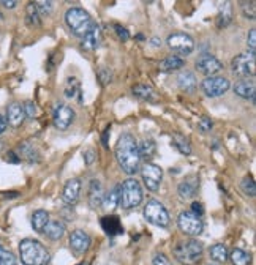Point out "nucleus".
Masks as SVG:
<instances>
[{
  "label": "nucleus",
  "mask_w": 256,
  "mask_h": 265,
  "mask_svg": "<svg viewBox=\"0 0 256 265\" xmlns=\"http://www.w3.org/2000/svg\"><path fill=\"white\" fill-rule=\"evenodd\" d=\"M198 188H199V178L196 176H188L179 183L177 191H179L180 198H182L184 201H188V199H193L194 196H196Z\"/></svg>",
  "instance_id": "obj_15"
},
{
  "label": "nucleus",
  "mask_w": 256,
  "mask_h": 265,
  "mask_svg": "<svg viewBox=\"0 0 256 265\" xmlns=\"http://www.w3.org/2000/svg\"><path fill=\"white\" fill-rule=\"evenodd\" d=\"M65 22L68 29L71 30V33L74 36H84L90 27H92V18L90 14L81 8H70L68 11L65 13Z\"/></svg>",
  "instance_id": "obj_4"
},
{
  "label": "nucleus",
  "mask_w": 256,
  "mask_h": 265,
  "mask_svg": "<svg viewBox=\"0 0 256 265\" xmlns=\"http://www.w3.org/2000/svg\"><path fill=\"white\" fill-rule=\"evenodd\" d=\"M78 265H87V264H84V262H81V264H78Z\"/></svg>",
  "instance_id": "obj_55"
},
{
  "label": "nucleus",
  "mask_w": 256,
  "mask_h": 265,
  "mask_svg": "<svg viewBox=\"0 0 256 265\" xmlns=\"http://www.w3.org/2000/svg\"><path fill=\"white\" fill-rule=\"evenodd\" d=\"M142 202V188L139 185V181L134 178H128L122 181V185L119 186V206L130 210L138 207Z\"/></svg>",
  "instance_id": "obj_3"
},
{
  "label": "nucleus",
  "mask_w": 256,
  "mask_h": 265,
  "mask_svg": "<svg viewBox=\"0 0 256 265\" xmlns=\"http://www.w3.org/2000/svg\"><path fill=\"white\" fill-rule=\"evenodd\" d=\"M32 227L36 232H43L46 224L49 223V213L46 210H36L35 213L32 215Z\"/></svg>",
  "instance_id": "obj_27"
},
{
  "label": "nucleus",
  "mask_w": 256,
  "mask_h": 265,
  "mask_svg": "<svg viewBox=\"0 0 256 265\" xmlns=\"http://www.w3.org/2000/svg\"><path fill=\"white\" fill-rule=\"evenodd\" d=\"M36 5V10H38L40 16H46V14H51L52 11V2H35Z\"/></svg>",
  "instance_id": "obj_39"
},
{
  "label": "nucleus",
  "mask_w": 256,
  "mask_h": 265,
  "mask_svg": "<svg viewBox=\"0 0 256 265\" xmlns=\"http://www.w3.org/2000/svg\"><path fill=\"white\" fill-rule=\"evenodd\" d=\"M101 227H103V231L106 232L108 236H111V237L119 236V234L124 232L122 224H120L117 216H104L101 219Z\"/></svg>",
  "instance_id": "obj_23"
},
{
  "label": "nucleus",
  "mask_w": 256,
  "mask_h": 265,
  "mask_svg": "<svg viewBox=\"0 0 256 265\" xmlns=\"http://www.w3.org/2000/svg\"><path fill=\"white\" fill-rule=\"evenodd\" d=\"M201 87L209 98H217L228 92L231 82L226 78H222V76H210V78H206L202 81Z\"/></svg>",
  "instance_id": "obj_9"
},
{
  "label": "nucleus",
  "mask_w": 256,
  "mask_h": 265,
  "mask_svg": "<svg viewBox=\"0 0 256 265\" xmlns=\"http://www.w3.org/2000/svg\"><path fill=\"white\" fill-rule=\"evenodd\" d=\"M177 226L188 237H196L204 229V223L201 221V218L192 211H182L177 218Z\"/></svg>",
  "instance_id": "obj_8"
},
{
  "label": "nucleus",
  "mask_w": 256,
  "mask_h": 265,
  "mask_svg": "<svg viewBox=\"0 0 256 265\" xmlns=\"http://www.w3.org/2000/svg\"><path fill=\"white\" fill-rule=\"evenodd\" d=\"M192 213H194V215L199 216V218L204 215V207H202L201 202H193V204H192Z\"/></svg>",
  "instance_id": "obj_46"
},
{
  "label": "nucleus",
  "mask_w": 256,
  "mask_h": 265,
  "mask_svg": "<svg viewBox=\"0 0 256 265\" xmlns=\"http://www.w3.org/2000/svg\"><path fill=\"white\" fill-rule=\"evenodd\" d=\"M228 248L222 245V243H217L214 245L212 248H210V257H212L214 261L217 262H224V261H228Z\"/></svg>",
  "instance_id": "obj_33"
},
{
  "label": "nucleus",
  "mask_w": 256,
  "mask_h": 265,
  "mask_svg": "<svg viewBox=\"0 0 256 265\" xmlns=\"http://www.w3.org/2000/svg\"><path fill=\"white\" fill-rule=\"evenodd\" d=\"M0 5H3L5 8H8V10H13L14 6L18 5V2H14V0H2V2H0Z\"/></svg>",
  "instance_id": "obj_49"
},
{
  "label": "nucleus",
  "mask_w": 256,
  "mask_h": 265,
  "mask_svg": "<svg viewBox=\"0 0 256 265\" xmlns=\"http://www.w3.org/2000/svg\"><path fill=\"white\" fill-rule=\"evenodd\" d=\"M3 19V13L2 11H0V21H2Z\"/></svg>",
  "instance_id": "obj_54"
},
{
  "label": "nucleus",
  "mask_w": 256,
  "mask_h": 265,
  "mask_svg": "<svg viewBox=\"0 0 256 265\" xmlns=\"http://www.w3.org/2000/svg\"><path fill=\"white\" fill-rule=\"evenodd\" d=\"M232 73L237 74L239 78H248V76H255L256 73V59L252 52H244L232 59Z\"/></svg>",
  "instance_id": "obj_7"
},
{
  "label": "nucleus",
  "mask_w": 256,
  "mask_h": 265,
  "mask_svg": "<svg viewBox=\"0 0 256 265\" xmlns=\"http://www.w3.org/2000/svg\"><path fill=\"white\" fill-rule=\"evenodd\" d=\"M229 259L232 262V265H250L252 262V257L248 253H245L244 249H232L231 254H229Z\"/></svg>",
  "instance_id": "obj_31"
},
{
  "label": "nucleus",
  "mask_w": 256,
  "mask_h": 265,
  "mask_svg": "<svg viewBox=\"0 0 256 265\" xmlns=\"http://www.w3.org/2000/svg\"><path fill=\"white\" fill-rule=\"evenodd\" d=\"M6 161H10V163H14V164L21 163L19 156H18L16 153H14V151H8V153H6Z\"/></svg>",
  "instance_id": "obj_48"
},
{
  "label": "nucleus",
  "mask_w": 256,
  "mask_h": 265,
  "mask_svg": "<svg viewBox=\"0 0 256 265\" xmlns=\"http://www.w3.org/2000/svg\"><path fill=\"white\" fill-rule=\"evenodd\" d=\"M131 92L134 96H138L139 100H144L149 103H157L160 100V96H158V93L155 92V88L149 84H136L131 88Z\"/></svg>",
  "instance_id": "obj_20"
},
{
  "label": "nucleus",
  "mask_w": 256,
  "mask_h": 265,
  "mask_svg": "<svg viewBox=\"0 0 256 265\" xmlns=\"http://www.w3.org/2000/svg\"><path fill=\"white\" fill-rule=\"evenodd\" d=\"M231 21H232V6L229 2H224L220 5V8H218L217 26L218 27H226L231 24Z\"/></svg>",
  "instance_id": "obj_25"
},
{
  "label": "nucleus",
  "mask_w": 256,
  "mask_h": 265,
  "mask_svg": "<svg viewBox=\"0 0 256 265\" xmlns=\"http://www.w3.org/2000/svg\"><path fill=\"white\" fill-rule=\"evenodd\" d=\"M22 109H24V116L29 118H35L38 114V109H36V104L33 101H26L22 104Z\"/></svg>",
  "instance_id": "obj_38"
},
{
  "label": "nucleus",
  "mask_w": 256,
  "mask_h": 265,
  "mask_svg": "<svg viewBox=\"0 0 256 265\" xmlns=\"http://www.w3.org/2000/svg\"><path fill=\"white\" fill-rule=\"evenodd\" d=\"M103 43V32L101 27L98 24H92L89 32L82 36V49L86 51H95L100 48V44Z\"/></svg>",
  "instance_id": "obj_14"
},
{
  "label": "nucleus",
  "mask_w": 256,
  "mask_h": 265,
  "mask_svg": "<svg viewBox=\"0 0 256 265\" xmlns=\"http://www.w3.org/2000/svg\"><path fill=\"white\" fill-rule=\"evenodd\" d=\"M256 3L255 2H242V13L247 19L250 21H255V16H256Z\"/></svg>",
  "instance_id": "obj_37"
},
{
  "label": "nucleus",
  "mask_w": 256,
  "mask_h": 265,
  "mask_svg": "<svg viewBox=\"0 0 256 265\" xmlns=\"http://www.w3.org/2000/svg\"><path fill=\"white\" fill-rule=\"evenodd\" d=\"M154 265H172V264L164 254H157L154 257Z\"/></svg>",
  "instance_id": "obj_45"
},
{
  "label": "nucleus",
  "mask_w": 256,
  "mask_h": 265,
  "mask_svg": "<svg viewBox=\"0 0 256 265\" xmlns=\"http://www.w3.org/2000/svg\"><path fill=\"white\" fill-rule=\"evenodd\" d=\"M24 109H22V104L19 103H11L6 109V123H10L13 128H18L24 123Z\"/></svg>",
  "instance_id": "obj_19"
},
{
  "label": "nucleus",
  "mask_w": 256,
  "mask_h": 265,
  "mask_svg": "<svg viewBox=\"0 0 256 265\" xmlns=\"http://www.w3.org/2000/svg\"><path fill=\"white\" fill-rule=\"evenodd\" d=\"M3 150V142H0V151Z\"/></svg>",
  "instance_id": "obj_53"
},
{
  "label": "nucleus",
  "mask_w": 256,
  "mask_h": 265,
  "mask_svg": "<svg viewBox=\"0 0 256 265\" xmlns=\"http://www.w3.org/2000/svg\"><path fill=\"white\" fill-rule=\"evenodd\" d=\"M185 65V62L180 57L177 56H169L164 60H161L158 68H160V71H164V73H169V71H176V70H180Z\"/></svg>",
  "instance_id": "obj_26"
},
{
  "label": "nucleus",
  "mask_w": 256,
  "mask_h": 265,
  "mask_svg": "<svg viewBox=\"0 0 256 265\" xmlns=\"http://www.w3.org/2000/svg\"><path fill=\"white\" fill-rule=\"evenodd\" d=\"M95 158H96V153L94 150H87V151H84V161H86V164H92L94 161H95Z\"/></svg>",
  "instance_id": "obj_47"
},
{
  "label": "nucleus",
  "mask_w": 256,
  "mask_h": 265,
  "mask_svg": "<svg viewBox=\"0 0 256 265\" xmlns=\"http://www.w3.org/2000/svg\"><path fill=\"white\" fill-rule=\"evenodd\" d=\"M202 253H204V248L202 243H199L198 240H188L182 241L174 248V256L180 264L185 265H194L201 261Z\"/></svg>",
  "instance_id": "obj_5"
},
{
  "label": "nucleus",
  "mask_w": 256,
  "mask_h": 265,
  "mask_svg": "<svg viewBox=\"0 0 256 265\" xmlns=\"http://www.w3.org/2000/svg\"><path fill=\"white\" fill-rule=\"evenodd\" d=\"M26 19H27V24H30V26H40L41 24V16H40L38 10H36L35 2H30L27 5V8H26Z\"/></svg>",
  "instance_id": "obj_32"
},
{
  "label": "nucleus",
  "mask_w": 256,
  "mask_h": 265,
  "mask_svg": "<svg viewBox=\"0 0 256 265\" xmlns=\"http://www.w3.org/2000/svg\"><path fill=\"white\" fill-rule=\"evenodd\" d=\"M242 189L244 193L248 196V198H255L256 194V186H255V181L250 176H247L244 180H242Z\"/></svg>",
  "instance_id": "obj_36"
},
{
  "label": "nucleus",
  "mask_w": 256,
  "mask_h": 265,
  "mask_svg": "<svg viewBox=\"0 0 256 265\" xmlns=\"http://www.w3.org/2000/svg\"><path fill=\"white\" fill-rule=\"evenodd\" d=\"M98 76H100L103 84H109L111 79H112V74H111V71L108 70V68H101V70L98 71Z\"/></svg>",
  "instance_id": "obj_43"
},
{
  "label": "nucleus",
  "mask_w": 256,
  "mask_h": 265,
  "mask_svg": "<svg viewBox=\"0 0 256 265\" xmlns=\"http://www.w3.org/2000/svg\"><path fill=\"white\" fill-rule=\"evenodd\" d=\"M19 257L24 265H48L51 254L40 241L26 238L19 243Z\"/></svg>",
  "instance_id": "obj_2"
},
{
  "label": "nucleus",
  "mask_w": 256,
  "mask_h": 265,
  "mask_svg": "<svg viewBox=\"0 0 256 265\" xmlns=\"http://www.w3.org/2000/svg\"><path fill=\"white\" fill-rule=\"evenodd\" d=\"M65 231H66V227H65V224L62 221H59V219H52V221H51V219H49V223L46 224V227H44L43 234L49 240L57 241V240H60L64 237Z\"/></svg>",
  "instance_id": "obj_21"
},
{
  "label": "nucleus",
  "mask_w": 256,
  "mask_h": 265,
  "mask_svg": "<svg viewBox=\"0 0 256 265\" xmlns=\"http://www.w3.org/2000/svg\"><path fill=\"white\" fill-rule=\"evenodd\" d=\"M199 130L202 133H209L210 130H212V120H210L209 117H202L199 120Z\"/></svg>",
  "instance_id": "obj_42"
},
{
  "label": "nucleus",
  "mask_w": 256,
  "mask_h": 265,
  "mask_svg": "<svg viewBox=\"0 0 256 265\" xmlns=\"http://www.w3.org/2000/svg\"><path fill=\"white\" fill-rule=\"evenodd\" d=\"M79 92V82L76 79H68V86H66V96H74V92Z\"/></svg>",
  "instance_id": "obj_40"
},
{
  "label": "nucleus",
  "mask_w": 256,
  "mask_h": 265,
  "mask_svg": "<svg viewBox=\"0 0 256 265\" xmlns=\"http://www.w3.org/2000/svg\"><path fill=\"white\" fill-rule=\"evenodd\" d=\"M104 199V191H103V185L98 180H92L89 186V204L94 210L101 208V204Z\"/></svg>",
  "instance_id": "obj_18"
},
{
  "label": "nucleus",
  "mask_w": 256,
  "mask_h": 265,
  "mask_svg": "<svg viewBox=\"0 0 256 265\" xmlns=\"http://www.w3.org/2000/svg\"><path fill=\"white\" fill-rule=\"evenodd\" d=\"M177 84L184 92H193L198 86V79L192 71H182L177 78Z\"/></svg>",
  "instance_id": "obj_22"
},
{
  "label": "nucleus",
  "mask_w": 256,
  "mask_h": 265,
  "mask_svg": "<svg viewBox=\"0 0 256 265\" xmlns=\"http://www.w3.org/2000/svg\"><path fill=\"white\" fill-rule=\"evenodd\" d=\"M152 43L155 44V46H160V44H161V41L158 40V38H152Z\"/></svg>",
  "instance_id": "obj_52"
},
{
  "label": "nucleus",
  "mask_w": 256,
  "mask_h": 265,
  "mask_svg": "<svg viewBox=\"0 0 256 265\" xmlns=\"http://www.w3.org/2000/svg\"><path fill=\"white\" fill-rule=\"evenodd\" d=\"M247 44H248V48H250L252 54H255V51H256V30H255V29H252L250 33H248V36H247Z\"/></svg>",
  "instance_id": "obj_41"
},
{
  "label": "nucleus",
  "mask_w": 256,
  "mask_h": 265,
  "mask_svg": "<svg viewBox=\"0 0 256 265\" xmlns=\"http://www.w3.org/2000/svg\"><path fill=\"white\" fill-rule=\"evenodd\" d=\"M138 150H139V156L146 158V160H150L155 151H157V144L152 139H144L141 144H138Z\"/></svg>",
  "instance_id": "obj_30"
},
{
  "label": "nucleus",
  "mask_w": 256,
  "mask_h": 265,
  "mask_svg": "<svg viewBox=\"0 0 256 265\" xmlns=\"http://www.w3.org/2000/svg\"><path fill=\"white\" fill-rule=\"evenodd\" d=\"M196 70L201 74H204L206 78H210V76H215L218 71H222L223 70V65H222V62L217 57L210 56V54H206V56H201L196 60Z\"/></svg>",
  "instance_id": "obj_12"
},
{
  "label": "nucleus",
  "mask_w": 256,
  "mask_h": 265,
  "mask_svg": "<svg viewBox=\"0 0 256 265\" xmlns=\"http://www.w3.org/2000/svg\"><path fill=\"white\" fill-rule=\"evenodd\" d=\"M141 176L146 188L150 189V191H157L163 180V169L154 163H146L141 168Z\"/></svg>",
  "instance_id": "obj_10"
},
{
  "label": "nucleus",
  "mask_w": 256,
  "mask_h": 265,
  "mask_svg": "<svg viewBox=\"0 0 256 265\" xmlns=\"http://www.w3.org/2000/svg\"><path fill=\"white\" fill-rule=\"evenodd\" d=\"M234 93L239 95L240 98H245V100L250 98L252 101H255V82L247 81V79L239 81L234 86Z\"/></svg>",
  "instance_id": "obj_24"
},
{
  "label": "nucleus",
  "mask_w": 256,
  "mask_h": 265,
  "mask_svg": "<svg viewBox=\"0 0 256 265\" xmlns=\"http://www.w3.org/2000/svg\"><path fill=\"white\" fill-rule=\"evenodd\" d=\"M144 216L150 224H155L158 227H168L169 226V213L164 208L163 204L158 201H149L144 207Z\"/></svg>",
  "instance_id": "obj_6"
},
{
  "label": "nucleus",
  "mask_w": 256,
  "mask_h": 265,
  "mask_svg": "<svg viewBox=\"0 0 256 265\" xmlns=\"http://www.w3.org/2000/svg\"><path fill=\"white\" fill-rule=\"evenodd\" d=\"M70 246L76 254H84L90 246V237L81 229L73 231L70 236Z\"/></svg>",
  "instance_id": "obj_16"
},
{
  "label": "nucleus",
  "mask_w": 256,
  "mask_h": 265,
  "mask_svg": "<svg viewBox=\"0 0 256 265\" xmlns=\"http://www.w3.org/2000/svg\"><path fill=\"white\" fill-rule=\"evenodd\" d=\"M108 136H109V128L103 133V146L104 147H108Z\"/></svg>",
  "instance_id": "obj_51"
},
{
  "label": "nucleus",
  "mask_w": 256,
  "mask_h": 265,
  "mask_svg": "<svg viewBox=\"0 0 256 265\" xmlns=\"http://www.w3.org/2000/svg\"><path fill=\"white\" fill-rule=\"evenodd\" d=\"M209 265H215V264H209Z\"/></svg>",
  "instance_id": "obj_56"
},
{
  "label": "nucleus",
  "mask_w": 256,
  "mask_h": 265,
  "mask_svg": "<svg viewBox=\"0 0 256 265\" xmlns=\"http://www.w3.org/2000/svg\"><path fill=\"white\" fill-rule=\"evenodd\" d=\"M0 265H18L16 256L2 245H0Z\"/></svg>",
  "instance_id": "obj_35"
},
{
  "label": "nucleus",
  "mask_w": 256,
  "mask_h": 265,
  "mask_svg": "<svg viewBox=\"0 0 256 265\" xmlns=\"http://www.w3.org/2000/svg\"><path fill=\"white\" fill-rule=\"evenodd\" d=\"M172 142H174L176 148H177L182 155H190V153H192L190 142H188V139H185L184 136H180V134H174V136H172Z\"/></svg>",
  "instance_id": "obj_34"
},
{
  "label": "nucleus",
  "mask_w": 256,
  "mask_h": 265,
  "mask_svg": "<svg viewBox=\"0 0 256 265\" xmlns=\"http://www.w3.org/2000/svg\"><path fill=\"white\" fill-rule=\"evenodd\" d=\"M168 46L177 52V54H190L194 49V41L192 36H188L185 33H172L168 36V41H166Z\"/></svg>",
  "instance_id": "obj_11"
},
{
  "label": "nucleus",
  "mask_w": 256,
  "mask_h": 265,
  "mask_svg": "<svg viewBox=\"0 0 256 265\" xmlns=\"http://www.w3.org/2000/svg\"><path fill=\"white\" fill-rule=\"evenodd\" d=\"M79 193H81V180L78 178H71L66 181V185L64 186L62 191V201L68 206L76 204L79 199Z\"/></svg>",
  "instance_id": "obj_17"
},
{
  "label": "nucleus",
  "mask_w": 256,
  "mask_h": 265,
  "mask_svg": "<svg viewBox=\"0 0 256 265\" xmlns=\"http://www.w3.org/2000/svg\"><path fill=\"white\" fill-rule=\"evenodd\" d=\"M117 206H119V186H114L108 194H104L101 208L111 211V210H114Z\"/></svg>",
  "instance_id": "obj_29"
},
{
  "label": "nucleus",
  "mask_w": 256,
  "mask_h": 265,
  "mask_svg": "<svg viewBox=\"0 0 256 265\" xmlns=\"http://www.w3.org/2000/svg\"><path fill=\"white\" fill-rule=\"evenodd\" d=\"M116 160L122 171L128 176L136 174L141 168V156L138 150V141L130 133H125L119 138L116 146Z\"/></svg>",
  "instance_id": "obj_1"
},
{
  "label": "nucleus",
  "mask_w": 256,
  "mask_h": 265,
  "mask_svg": "<svg viewBox=\"0 0 256 265\" xmlns=\"http://www.w3.org/2000/svg\"><path fill=\"white\" fill-rule=\"evenodd\" d=\"M18 150H19V160H21V158H24V160H27L30 163L38 161V156H40L38 151L35 150L33 146H30V144H27V142L19 144Z\"/></svg>",
  "instance_id": "obj_28"
},
{
  "label": "nucleus",
  "mask_w": 256,
  "mask_h": 265,
  "mask_svg": "<svg viewBox=\"0 0 256 265\" xmlns=\"http://www.w3.org/2000/svg\"><path fill=\"white\" fill-rule=\"evenodd\" d=\"M6 130V120L3 118V116H0V134L5 133Z\"/></svg>",
  "instance_id": "obj_50"
},
{
  "label": "nucleus",
  "mask_w": 256,
  "mask_h": 265,
  "mask_svg": "<svg viewBox=\"0 0 256 265\" xmlns=\"http://www.w3.org/2000/svg\"><path fill=\"white\" fill-rule=\"evenodd\" d=\"M114 29H116L117 36L120 38V40H122V41H128V38H130V33L127 32V29H124L122 26H119V24H116Z\"/></svg>",
  "instance_id": "obj_44"
},
{
  "label": "nucleus",
  "mask_w": 256,
  "mask_h": 265,
  "mask_svg": "<svg viewBox=\"0 0 256 265\" xmlns=\"http://www.w3.org/2000/svg\"><path fill=\"white\" fill-rule=\"evenodd\" d=\"M74 120V111L66 104H59L54 109V125L57 130H68Z\"/></svg>",
  "instance_id": "obj_13"
}]
</instances>
